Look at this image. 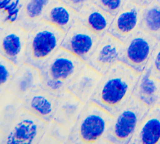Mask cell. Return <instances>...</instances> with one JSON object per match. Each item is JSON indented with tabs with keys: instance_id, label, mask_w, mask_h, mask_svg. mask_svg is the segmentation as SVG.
I'll return each instance as SVG.
<instances>
[{
	"instance_id": "obj_22",
	"label": "cell",
	"mask_w": 160,
	"mask_h": 144,
	"mask_svg": "<svg viewBox=\"0 0 160 144\" xmlns=\"http://www.w3.org/2000/svg\"><path fill=\"white\" fill-rule=\"evenodd\" d=\"M26 0H0V27L18 26Z\"/></svg>"
},
{
	"instance_id": "obj_15",
	"label": "cell",
	"mask_w": 160,
	"mask_h": 144,
	"mask_svg": "<svg viewBox=\"0 0 160 144\" xmlns=\"http://www.w3.org/2000/svg\"><path fill=\"white\" fill-rule=\"evenodd\" d=\"M21 102L24 109L41 120L46 123L53 120L57 96L49 93L43 87L32 91Z\"/></svg>"
},
{
	"instance_id": "obj_13",
	"label": "cell",
	"mask_w": 160,
	"mask_h": 144,
	"mask_svg": "<svg viewBox=\"0 0 160 144\" xmlns=\"http://www.w3.org/2000/svg\"><path fill=\"white\" fill-rule=\"evenodd\" d=\"M86 104L66 90L57 96L56 107L52 122L71 131L82 114Z\"/></svg>"
},
{
	"instance_id": "obj_11",
	"label": "cell",
	"mask_w": 160,
	"mask_h": 144,
	"mask_svg": "<svg viewBox=\"0 0 160 144\" xmlns=\"http://www.w3.org/2000/svg\"><path fill=\"white\" fill-rule=\"evenodd\" d=\"M123 47L124 44L107 33L100 37L86 64L104 75L120 62Z\"/></svg>"
},
{
	"instance_id": "obj_12",
	"label": "cell",
	"mask_w": 160,
	"mask_h": 144,
	"mask_svg": "<svg viewBox=\"0 0 160 144\" xmlns=\"http://www.w3.org/2000/svg\"><path fill=\"white\" fill-rule=\"evenodd\" d=\"M41 87L42 84L40 70L33 66L23 63L18 67L5 91L22 101Z\"/></svg>"
},
{
	"instance_id": "obj_5",
	"label": "cell",
	"mask_w": 160,
	"mask_h": 144,
	"mask_svg": "<svg viewBox=\"0 0 160 144\" xmlns=\"http://www.w3.org/2000/svg\"><path fill=\"white\" fill-rule=\"evenodd\" d=\"M113 118L105 110L90 102L70 131L68 141L73 144H98L105 138Z\"/></svg>"
},
{
	"instance_id": "obj_8",
	"label": "cell",
	"mask_w": 160,
	"mask_h": 144,
	"mask_svg": "<svg viewBox=\"0 0 160 144\" xmlns=\"http://www.w3.org/2000/svg\"><path fill=\"white\" fill-rule=\"evenodd\" d=\"M142 18V7L127 0L113 18L107 33L126 44L140 30Z\"/></svg>"
},
{
	"instance_id": "obj_21",
	"label": "cell",
	"mask_w": 160,
	"mask_h": 144,
	"mask_svg": "<svg viewBox=\"0 0 160 144\" xmlns=\"http://www.w3.org/2000/svg\"><path fill=\"white\" fill-rule=\"evenodd\" d=\"M140 30L160 41V0H153L142 7V18Z\"/></svg>"
},
{
	"instance_id": "obj_10",
	"label": "cell",
	"mask_w": 160,
	"mask_h": 144,
	"mask_svg": "<svg viewBox=\"0 0 160 144\" xmlns=\"http://www.w3.org/2000/svg\"><path fill=\"white\" fill-rule=\"evenodd\" d=\"M100 37L76 20L65 33L62 48L86 63L93 53Z\"/></svg>"
},
{
	"instance_id": "obj_1",
	"label": "cell",
	"mask_w": 160,
	"mask_h": 144,
	"mask_svg": "<svg viewBox=\"0 0 160 144\" xmlns=\"http://www.w3.org/2000/svg\"><path fill=\"white\" fill-rule=\"evenodd\" d=\"M139 73L122 63H118L103 75L91 102L114 116L132 98Z\"/></svg>"
},
{
	"instance_id": "obj_20",
	"label": "cell",
	"mask_w": 160,
	"mask_h": 144,
	"mask_svg": "<svg viewBox=\"0 0 160 144\" xmlns=\"http://www.w3.org/2000/svg\"><path fill=\"white\" fill-rule=\"evenodd\" d=\"M54 0H26L18 26L30 31L43 20L46 10Z\"/></svg>"
},
{
	"instance_id": "obj_18",
	"label": "cell",
	"mask_w": 160,
	"mask_h": 144,
	"mask_svg": "<svg viewBox=\"0 0 160 144\" xmlns=\"http://www.w3.org/2000/svg\"><path fill=\"white\" fill-rule=\"evenodd\" d=\"M133 97L146 105L149 108L159 105L160 80L152 75L149 67L140 74Z\"/></svg>"
},
{
	"instance_id": "obj_26",
	"label": "cell",
	"mask_w": 160,
	"mask_h": 144,
	"mask_svg": "<svg viewBox=\"0 0 160 144\" xmlns=\"http://www.w3.org/2000/svg\"><path fill=\"white\" fill-rule=\"evenodd\" d=\"M149 68L152 75L160 80V41L157 42Z\"/></svg>"
},
{
	"instance_id": "obj_31",
	"label": "cell",
	"mask_w": 160,
	"mask_h": 144,
	"mask_svg": "<svg viewBox=\"0 0 160 144\" xmlns=\"http://www.w3.org/2000/svg\"><path fill=\"white\" fill-rule=\"evenodd\" d=\"M159 105H160V100H159Z\"/></svg>"
},
{
	"instance_id": "obj_3",
	"label": "cell",
	"mask_w": 160,
	"mask_h": 144,
	"mask_svg": "<svg viewBox=\"0 0 160 144\" xmlns=\"http://www.w3.org/2000/svg\"><path fill=\"white\" fill-rule=\"evenodd\" d=\"M85 64L78 57L61 48L40 70L42 87L58 96L67 90Z\"/></svg>"
},
{
	"instance_id": "obj_16",
	"label": "cell",
	"mask_w": 160,
	"mask_h": 144,
	"mask_svg": "<svg viewBox=\"0 0 160 144\" xmlns=\"http://www.w3.org/2000/svg\"><path fill=\"white\" fill-rule=\"evenodd\" d=\"M130 144H160V105L149 108Z\"/></svg>"
},
{
	"instance_id": "obj_27",
	"label": "cell",
	"mask_w": 160,
	"mask_h": 144,
	"mask_svg": "<svg viewBox=\"0 0 160 144\" xmlns=\"http://www.w3.org/2000/svg\"><path fill=\"white\" fill-rule=\"evenodd\" d=\"M61 1L64 2L66 4L72 8L73 9L78 13L85 5H87L90 2V0H61Z\"/></svg>"
},
{
	"instance_id": "obj_2",
	"label": "cell",
	"mask_w": 160,
	"mask_h": 144,
	"mask_svg": "<svg viewBox=\"0 0 160 144\" xmlns=\"http://www.w3.org/2000/svg\"><path fill=\"white\" fill-rule=\"evenodd\" d=\"M47 126L22 107L14 114L0 118V144H38Z\"/></svg>"
},
{
	"instance_id": "obj_6",
	"label": "cell",
	"mask_w": 160,
	"mask_h": 144,
	"mask_svg": "<svg viewBox=\"0 0 160 144\" xmlns=\"http://www.w3.org/2000/svg\"><path fill=\"white\" fill-rule=\"evenodd\" d=\"M148 110L146 105L133 97L113 116L112 123L104 139L114 144H130Z\"/></svg>"
},
{
	"instance_id": "obj_4",
	"label": "cell",
	"mask_w": 160,
	"mask_h": 144,
	"mask_svg": "<svg viewBox=\"0 0 160 144\" xmlns=\"http://www.w3.org/2000/svg\"><path fill=\"white\" fill-rule=\"evenodd\" d=\"M65 33L42 21L29 31L25 63L41 70L59 50Z\"/></svg>"
},
{
	"instance_id": "obj_28",
	"label": "cell",
	"mask_w": 160,
	"mask_h": 144,
	"mask_svg": "<svg viewBox=\"0 0 160 144\" xmlns=\"http://www.w3.org/2000/svg\"><path fill=\"white\" fill-rule=\"evenodd\" d=\"M129 1L133 2V3L138 5L140 7H144L150 4L153 0H129Z\"/></svg>"
},
{
	"instance_id": "obj_23",
	"label": "cell",
	"mask_w": 160,
	"mask_h": 144,
	"mask_svg": "<svg viewBox=\"0 0 160 144\" xmlns=\"http://www.w3.org/2000/svg\"><path fill=\"white\" fill-rule=\"evenodd\" d=\"M69 134L68 130L51 122L48 123L45 134L38 144H67L69 142Z\"/></svg>"
},
{
	"instance_id": "obj_17",
	"label": "cell",
	"mask_w": 160,
	"mask_h": 144,
	"mask_svg": "<svg viewBox=\"0 0 160 144\" xmlns=\"http://www.w3.org/2000/svg\"><path fill=\"white\" fill-rule=\"evenodd\" d=\"M113 16L95 4L90 2L78 13L80 23L100 37L108 32Z\"/></svg>"
},
{
	"instance_id": "obj_19",
	"label": "cell",
	"mask_w": 160,
	"mask_h": 144,
	"mask_svg": "<svg viewBox=\"0 0 160 144\" xmlns=\"http://www.w3.org/2000/svg\"><path fill=\"white\" fill-rule=\"evenodd\" d=\"M78 18V12L61 0H54L46 10L43 20L66 33Z\"/></svg>"
},
{
	"instance_id": "obj_9",
	"label": "cell",
	"mask_w": 160,
	"mask_h": 144,
	"mask_svg": "<svg viewBox=\"0 0 160 144\" xmlns=\"http://www.w3.org/2000/svg\"><path fill=\"white\" fill-rule=\"evenodd\" d=\"M29 31L19 26L0 27V56L17 67L25 63Z\"/></svg>"
},
{
	"instance_id": "obj_30",
	"label": "cell",
	"mask_w": 160,
	"mask_h": 144,
	"mask_svg": "<svg viewBox=\"0 0 160 144\" xmlns=\"http://www.w3.org/2000/svg\"><path fill=\"white\" fill-rule=\"evenodd\" d=\"M67 144H73V143H70V142H68Z\"/></svg>"
},
{
	"instance_id": "obj_24",
	"label": "cell",
	"mask_w": 160,
	"mask_h": 144,
	"mask_svg": "<svg viewBox=\"0 0 160 144\" xmlns=\"http://www.w3.org/2000/svg\"><path fill=\"white\" fill-rule=\"evenodd\" d=\"M12 62L0 56V93L4 92L18 70Z\"/></svg>"
},
{
	"instance_id": "obj_7",
	"label": "cell",
	"mask_w": 160,
	"mask_h": 144,
	"mask_svg": "<svg viewBox=\"0 0 160 144\" xmlns=\"http://www.w3.org/2000/svg\"><path fill=\"white\" fill-rule=\"evenodd\" d=\"M156 39L140 30L126 44L120 58V62L141 74L150 64L157 44Z\"/></svg>"
},
{
	"instance_id": "obj_25",
	"label": "cell",
	"mask_w": 160,
	"mask_h": 144,
	"mask_svg": "<svg viewBox=\"0 0 160 144\" xmlns=\"http://www.w3.org/2000/svg\"><path fill=\"white\" fill-rule=\"evenodd\" d=\"M126 1L127 0H90V2L114 17L119 12Z\"/></svg>"
},
{
	"instance_id": "obj_29",
	"label": "cell",
	"mask_w": 160,
	"mask_h": 144,
	"mask_svg": "<svg viewBox=\"0 0 160 144\" xmlns=\"http://www.w3.org/2000/svg\"><path fill=\"white\" fill-rule=\"evenodd\" d=\"M98 144H114V143H112V142H110V141H107L106 139H103L100 142H99Z\"/></svg>"
},
{
	"instance_id": "obj_14",
	"label": "cell",
	"mask_w": 160,
	"mask_h": 144,
	"mask_svg": "<svg viewBox=\"0 0 160 144\" xmlns=\"http://www.w3.org/2000/svg\"><path fill=\"white\" fill-rule=\"evenodd\" d=\"M102 78V74L85 64L68 86L67 90L82 103L88 104L92 101Z\"/></svg>"
}]
</instances>
